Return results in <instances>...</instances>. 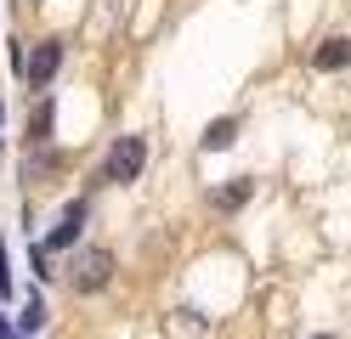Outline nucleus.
<instances>
[{
	"label": "nucleus",
	"mask_w": 351,
	"mask_h": 339,
	"mask_svg": "<svg viewBox=\"0 0 351 339\" xmlns=\"http://www.w3.org/2000/svg\"><path fill=\"white\" fill-rule=\"evenodd\" d=\"M0 339H12V323H6V316H0Z\"/></svg>",
	"instance_id": "9"
},
{
	"label": "nucleus",
	"mask_w": 351,
	"mask_h": 339,
	"mask_svg": "<svg viewBox=\"0 0 351 339\" xmlns=\"http://www.w3.org/2000/svg\"><path fill=\"white\" fill-rule=\"evenodd\" d=\"M317 339H335V334H317Z\"/></svg>",
	"instance_id": "10"
},
{
	"label": "nucleus",
	"mask_w": 351,
	"mask_h": 339,
	"mask_svg": "<svg viewBox=\"0 0 351 339\" xmlns=\"http://www.w3.org/2000/svg\"><path fill=\"white\" fill-rule=\"evenodd\" d=\"M108 271H114V255H108V249H91V255H85L69 277H74V288L80 294H97L102 283H108Z\"/></svg>",
	"instance_id": "2"
},
{
	"label": "nucleus",
	"mask_w": 351,
	"mask_h": 339,
	"mask_svg": "<svg viewBox=\"0 0 351 339\" xmlns=\"http://www.w3.org/2000/svg\"><path fill=\"white\" fill-rule=\"evenodd\" d=\"M80 221H85V203H69V210H62V221H57V232L46 238V249H69V243L80 238Z\"/></svg>",
	"instance_id": "4"
},
{
	"label": "nucleus",
	"mask_w": 351,
	"mask_h": 339,
	"mask_svg": "<svg viewBox=\"0 0 351 339\" xmlns=\"http://www.w3.org/2000/svg\"><path fill=\"white\" fill-rule=\"evenodd\" d=\"M312 62L323 68V74H335V68H346V62H351V40H323V51H317Z\"/></svg>",
	"instance_id": "5"
},
{
	"label": "nucleus",
	"mask_w": 351,
	"mask_h": 339,
	"mask_svg": "<svg viewBox=\"0 0 351 339\" xmlns=\"http://www.w3.org/2000/svg\"><path fill=\"white\" fill-rule=\"evenodd\" d=\"M40 323H46V305H40L34 294H29V305H23V316H17V328H29V334H34Z\"/></svg>",
	"instance_id": "8"
},
{
	"label": "nucleus",
	"mask_w": 351,
	"mask_h": 339,
	"mask_svg": "<svg viewBox=\"0 0 351 339\" xmlns=\"http://www.w3.org/2000/svg\"><path fill=\"white\" fill-rule=\"evenodd\" d=\"M238 142V119H215L210 130H204V147L210 153H221V147H232Z\"/></svg>",
	"instance_id": "6"
},
{
	"label": "nucleus",
	"mask_w": 351,
	"mask_h": 339,
	"mask_svg": "<svg viewBox=\"0 0 351 339\" xmlns=\"http://www.w3.org/2000/svg\"><path fill=\"white\" fill-rule=\"evenodd\" d=\"M250 192H255V181H244V175H238L232 187H221V192H215V210H238V203H250Z\"/></svg>",
	"instance_id": "7"
},
{
	"label": "nucleus",
	"mask_w": 351,
	"mask_h": 339,
	"mask_svg": "<svg viewBox=\"0 0 351 339\" xmlns=\"http://www.w3.org/2000/svg\"><path fill=\"white\" fill-rule=\"evenodd\" d=\"M57 68H62V40H40V45H34V57L23 62V74H29V85H46Z\"/></svg>",
	"instance_id": "3"
},
{
	"label": "nucleus",
	"mask_w": 351,
	"mask_h": 339,
	"mask_svg": "<svg viewBox=\"0 0 351 339\" xmlns=\"http://www.w3.org/2000/svg\"><path fill=\"white\" fill-rule=\"evenodd\" d=\"M142 164H147V142H142V136H119L114 153H108V181H119V187H125V181L142 175Z\"/></svg>",
	"instance_id": "1"
}]
</instances>
